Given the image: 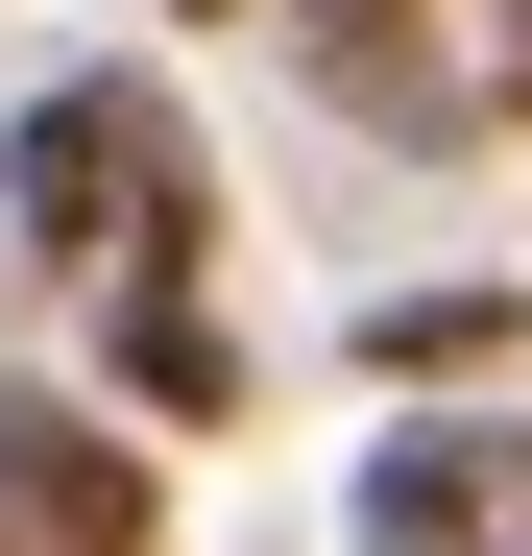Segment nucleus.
<instances>
[{"label": "nucleus", "instance_id": "f257e3e1", "mask_svg": "<svg viewBox=\"0 0 532 556\" xmlns=\"http://www.w3.org/2000/svg\"><path fill=\"white\" fill-rule=\"evenodd\" d=\"M0 242H25L49 291L218 266V122L169 98V73H122V49H49L25 98H0Z\"/></svg>", "mask_w": 532, "mask_h": 556}, {"label": "nucleus", "instance_id": "f03ea898", "mask_svg": "<svg viewBox=\"0 0 532 556\" xmlns=\"http://www.w3.org/2000/svg\"><path fill=\"white\" fill-rule=\"evenodd\" d=\"M339 532H364V556H484V532H532V412H508V388H388V435L339 459Z\"/></svg>", "mask_w": 532, "mask_h": 556}, {"label": "nucleus", "instance_id": "7ed1b4c3", "mask_svg": "<svg viewBox=\"0 0 532 556\" xmlns=\"http://www.w3.org/2000/svg\"><path fill=\"white\" fill-rule=\"evenodd\" d=\"M0 532H49V556H145V532H169V435H145L122 388L0 363Z\"/></svg>", "mask_w": 532, "mask_h": 556}, {"label": "nucleus", "instance_id": "20e7f679", "mask_svg": "<svg viewBox=\"0 0 532 556\" xmlns=\"http://www.w3.org/2000/svg\"><path fill=\"white\" fill-rule=\"evenodd\" d=\"M242 25L291 49V98H315L339 146H435V169L484 146V98H460V49H435V0H242Z\"/></svg>", "mask_w": 532, "mask_h": 556}, {"label": "nucleus", "instance_id": "39448f33", "mask_svg": "<svg viewBox=\"0 0 532 556\" xmlns=\"http://www.w3.org/2000/svg\"><path fill=\"white\" fill-rule=\"evenodd\" d=\"M98 388H122L145 435H242V412H266V339H242L218 266H98Z\"/></svg>", "mask_w": 532, "mask_h": 556}, {"label": "nucleus", "instance_id": "423d86ee", "mask_svg": "<svg viewBox=\"0 0 532 556\" xmlns=\"http://www.w3.org/2000/svg\"><path fill=\"white\" fill-rule=\"evenodd\" d=\"M364 388H532V291H508V266L364 291Z\"/></svg>", "mask_w": 532, "mask_h": 556}, {"label": "nucleus", "instance_id": "0eeeda50", "mask_svg": "<svg viewBox=\"0 0 532 556\" xmlns=\"http://www.w3.org/2000/svg\"><path fill=\"white\" fill-rule=\"evenodd\" d=\"M460 98H484V122H532V0L484 25V73H460Z\"/></svg>", "mask_w": 532, "mask_h": 556}, {"label": "nucleus", "instance_id": "6e6552de", "mask_svg": "<svg viewBox=\"0 0 532 556\" xmlns=\"http://www.w3.org/2000/svg\"><path fill=\"white\" fill-rule=\"evenodd\" d=\"M145 25H169V49H242V0H145Z\"/></svg>", "mask_w": 532, "mask_h": 556}]
</instances>
